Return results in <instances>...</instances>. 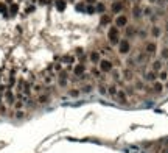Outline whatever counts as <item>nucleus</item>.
I'll return each instance as SVG.
<instances>
[{
  "mask_svg": "<svg viewBox=\"0 0 168 153\" xmlns=\"http://www.w3.org/2000/svg\"><path fill=\"white\" fill-rule=\"evenodd\" d=\"M151 36H153V38H161L162 36V30L159 28L157 25H154L153 28H151Z\"/></svg>",
  "mask_w": 168,
  "mask_h": 153,
  "instance_id": "nucleus-16",
  "label": "nucleus"
},
{
  "mask_svg": "<svg viewBox=\"0 0 168 153\" xmlns=\"http://www.w3.org/2000/svg\"><path fill=\"white\" fill-rule=\"evenodd\" d=\"M100 22H101V25H108V23L112 22V17H111V16H108V14H103Z\"/></svg>",
  "mask_w": 168,
  "mask_h": 153,
  "instance_id": "nucleus-20",
  "label": "nucleus"
},
{
  "mask_svg": "<svg viewBox=\"0 0 168 153\" xmlns=\"http://www.w3.org/2000/svg\"><path fill=\"white\" fill-rule=\"evenodd\" d=\"M108 39H109V42L112 44V45H115V44H118L120 42V28L118 27H109V30H108Z\"/></svg>",
  "mask_w": 168,
  "mask_h": 153,
  "instance_id": "nucleus-1",
  "label": "nucleus"
},
{
  "mask_svg": "<svg viewBox=\"0 0 168 153\" xmlns=\"http://www.w3.org/2000/svg\"><path fill=\"white\" fill-rule=\"evenodd\" d=\"M72 74H73L75 77H81L83 74H86V64H81V63H76L73 69H72Z\"/></svg>",
  "mask_w": 168,
  "mask_h": 153,
  "instance_id": "nucleus-5",
  "label": "nucleus"
},
{
  "mask_svg": "<svg viewBox=\"0 0 168 153\" xmlns=\"http://www.w3.org/2000/svg\"><path fill=\"white\" fill-rule=\"evenodd\" d=\"M165 31L168 33V22H165Z\"/></svg>",
  "mask_w": 168,
  "mask_h": 153,
  "instance_id": "nucleus-29",
  "label": "nucleus"
},
{
  "mask_svg": "<svg viewBox=\"0 0 168 153\" xmlns=\"http://www.w3.org/2000/svg\"><path fill=\"white\" fill-rule=\"evenodd\" d=\"M97 2H98V0H86V3H87V5H95Z\"/></svg>",
  "mask_w": 168,
  "mask_h": 153,
  "instance_id": "nucleus-28",
  "label": "nucleus"
},
{
  "mask_svg": "<svg viewBox=\"0 0 168 153\" xmlns=\"http://www.w3.org/2000/svg\"><path fill=\"white\" fill-rule=\"evenodd\" d=\"M69 2H76V0H69Z\"/></svg>",
  "mask_w": 168,
  "mask_h": 153,
  "instance_id": "nucleus-31",
  "label": "nucleus"
},
{
  "mask_svg": "<svg viewBox=\"0 0 168 153\" xmlns=\"http://www.w3.org/2000/svg\"><path fill=\"white\" fill-rule=\"evenodd\" d=\"M135 33H137V31H135L134 27H128L126 25V36H134Z\"/></svg>",
  "mask_w": 168,
  "mask_h": 153,
  "instance_id": "nucleus-24",
  "label": "nucleus"
},
{
  "mask_svg": "<svg viewBox=\"0 0 168 153\" xmlns=\"http://www.w3.org/2000/svg\"><path fill=\"white\" fill-rule=\"evenodd\" d=\"M109 74H112V78H115V80H118V78H120V70H118V69H115V67L112 69V70L109 72Z\"/></svg>",
  "mask_w": 168,
  "mask_h": 153,
  "instance_id": "nucleus-25",
  "label": "nucleus"
},
{
  "mask_svg": "<svg viewBox=\"0 0 168 153\" xmlns=\"http://www.w3.org/2000/svg\"><path fill=\"white\" fill-rule=\"evenodd\" d=\"M142 14H143V13H142V8H140L137 3H135V5L132 6V16H134L135 19H140V17H142Z\"/></svg>",
  "mask_w": 168,
  "mask_h": 153,
  "instance_id": "nucleus-11",
  "label": "nucleus"
},
{
  "mask_svg": "<svg viewBox=\"0 0 168 153\" xmlns=\"http://www.w3.org/2000/svg\"><path fill=\"white\" fill-rule=\"evenodd\" d=\"M157 2V0H149V3H156Z\"/></svg>",
  "mask_w": 168,
  "mask_h": 153,
  "instance_id": "nucleus-30",
  "label": "nucleus"
},
{
  "mask_svg": "<svg viewBox=\"0 0 168 153\" xmlns=\"http://www.w3.org/2000/svg\"><path fill=\"white\" fill-rule=\"evenodd\" d=\"M92 89H93L92 84H84L79 91H81V94H89V92H92Z\"/></svg>",
  "mask_w": 168,
  "mask_h": 153,
  "instance_id": "nucleus-21",
  "label": "nucleus"
},
{
  "mask_svg": "<svg viewBox=\"0 0 168 153\" xmlns=\"http://www.w3.org/2000/svg\"><path fill=\"white\" fill-rule=\"evenodd\" d=\"M112 2H115V0H112Z\"/></svg>",
  "mask_w": 168,
  "mask_h": 153,
  "instance_id": "nucleus-33",
  "label": "nucleus"
},
{
  "mask_svg": "<svg viewBox=\"0 0 168 153\" xmlns=\"http://www.w3.org/2000/svg\"><path fill=\"white\" fill-rule=\"evenodd\" d=\"M117 94H118L117 84H111V86L108 87V95H109V97H117Z\"/></svg>",
  "mask_w": 168,
  "mask_h": 153,
  "instance_id": "nucleus-12",
  "label": "nucleus"
},
{
  "mask_svg": "<svg viewBox=\"0 0 168 153\" xmlns=\"http://www.w3.org/2000/svg\"><path fill=\"white\" fill-rule=\"evenodd\" d=\"M49 100H50V95L47 94L45 91H44V92H41V95L37 97V102H39V103H47Z\"/></svg>",
  "mask_w": 168,
  "mask_h": 153,
  "instance_id": "nucleus-17",
  "label": "nucleus"
},
{
  "mask_svg": "<svg viewBox=\"0 0 168 153\" xmlns=\"http://www.w3.org/2000/svg\"><path fill=\"white\" fill-rule=\"evenodd\" d=\"M165 3H168V0H165Z\"/></svg>",
  "mask_w": 168,
  "mask_h": 153,
  "instance_id": "nucleus-32",
  "label": "nucleus"
},
{
  "mask_svg": "<svg viewBox=\"0 0 168 153\" xmlns=\"http://www.w3.org/2000/svg\"><path fill=\"white\" fill-rule=\"evenodd\" d=\"M56 10H58V11H64V10H66V6H67V2H66V0H56Z\"/></svg>",
  "mask_w": 168,
  "mask_h": 153,
  "instance_id": "nucleus-15",
  "label": "nucleus"
},
{
  "mask_svg": "<svg viewBox=\"0 0 168 153\" xmlns=\"http://www.w3.org/2000/svg\"><path fill=\"white\" fill-rule=\"evenodd\" d=\"M145 52H146V55H154L157 52V44L154 41L145 42Z\"/></svg>",
  "mask_w": 168,
  "mask_h": 153,
  "instance_id": "nucleus-8",
  "label": "nucleus"
},
{
  "mask_svg": "<svg viewBox=\"0 0 168 153\" xmlns=\"http://www.w3.org/2000/svg\"><path fill=\"white\" fill-rule=\"evenodd\" d=\"M142 13L145 14V16H148V17H151V16H153V8H149V6H145L142 10Z\"/></svg>",
  "mask_w": 168,
  "mask_h": 153,
  "instance_id": "nucleus-23",
  "label": "nucleus"
},
{
  "mask_svg": "<svg viewBox=\"0 0 168 153\" xmlns=\"http://www.w3.org/2000/svg\"><path fill=\"white\" fill-rule=\"evenodd\" d=\"M117 45H118V52L122 55H126V53L131 52V42L128 41V39H120V42Z\"/></svg>",
  "mask_w": 168,
  "mask_h": 153,
  "instance_id": "nucleus-3",
  "label": "nucleus"
},
{
  "mask_svg": "<svg viewBox=\"0 0 168 153\" xmlns=\"http://www.w3.org/2000/svg\"><path fill=\"white\" fill-rule=\"evenodd\" d=\"M100 60H101V53H100V50H92V52L89 53V61L93 64V66H98Z\"/></svg>",
  "mask_w": 168,
  "mask_h": 153,
  "instance_id": "nucleus-6",
  "label": "nucleus"
},
{
  "mask_svg": "<svg viewBox=\"0 0 168 153\" xmlns=\"http://www.w3.org/2000/svg\"><path fill=\"white\" fill-rule=\"evenodd\" d=\"M106 11V5L103 2H97L95 3V13H105Z\"/></svg>",
  "mask_w": 168,
  "mask_h": 153,
  "instance_id": "nucleus-18",
  "label": "nucleus"
},
{
  "mask_svg": "<svg viewBox=\"0 0 168 153\" xmlns=\"http://www.w3.org/2000/svg\"><path fill=\"white\" fill-rule=\"evenodd\" d=\"M117 99L122 102V103H125V102H128V97H126V92L125 91H120L118 89V94H117Z\"/></svg>",
  "mask_w": 168,
  "mask_h": 153,
  "instance_id": "nucleus-19",
  "label": "nucleus"
},
{
  "mask_svg": "<svg viewBox=\"0 0 168 153\" xmlns=\"http://www.w3.org/2000/svg\"><path fill=\"white\" fill-rule=\"evenodd\" d=\"M69 95H70V97H73V99H78L79 95H81V91H79V89H70Z\"/></svg>",
  "mask_w": 168,
  "mask_h": 153,
  "instance_id": "nucleus-22",
  "label": "nucleus"
},
{
  "mask_svg": "<svg viewBox=\"0 0 168 153\" xmlns=\"http://www.w3.org/2000/svg\"><path fill=\"white\" fill-rule=\"evenodd\" d=\"M0 14L3 17H10V13H8V5L5 2H0Z\"/></svg>",
  "mask_w": 168,
  "mask_h": 153,
  "instance_id": "nucleus-14",
  "label": "nucleus"
},
{
  "mask_svg": "<svg viewBox=\"0 0 168 153\" xmlns=\"http://www.w3.org/2000/svg\"><path fill=\"white\" fill-rule=\"evenodd\" d=\"M123 2L122 0H115V2H112V5H111V11L114 13V14H120L122 13V10H123Z\"/></svg>",
  "mask_w": 168,
  "mask_h": 153,
  "instance_id": "nucleus-7",
  "label": "nucleus"
},
{
  "mask_svg": "<svg viewBox=\"0 0 168 153\" xmlns=\"http://www.w3.org/2000/svg\"><path fill=\"white\" fill-rule=\"evenodd\" d=\"M128 25V16L125 14H118L117 17H115V27H126Z\"/></svg>",
  "mask_w": 168,
  "mask_h": 153,
  "instance_id": "nucleus-9",
  "label": "nucleus"
},
{
  "mask_svg": "<svg viewBox=\"0 0 168 153\" xmlns=\"http://www.w3.org/2000/svg\"><path fill=\"white\" fill-rule=\"evenodd\" d=\"M86 13L87 14H93L95 13V5H86Z\"/></svg>",
  "mask_w": 168,
  "mask_h": 153,
  "instance_id": "nucleus-26",
  "label": "nucleus"
},
{
  "mask_svg": "<svg viewBox=\"0 0 168 153\" xmlns=\"http://www.w3.org/2000/svg\"><path fill=\"white\" fill-rule=\"evenodd\" d=\"M3 100H5V103H6V105L13 106L14 102H16V92H14L13 89H6V91L3 92Z\"/></svg>",
  "mask_w": 168,
  "mask_h": 153,
  "instance_id": "nucleus-4",
  "label": "nucleus"
},
{
  "mask_svg": "<svg viewBox=\"0 0 168 153\" xmlns=\"http://www.w3.org/2000/svg\"><path fill=\"white\" fill-rule=\"evenodd\" d=\"M8 13H10V17H14L16 14L19 13V3H11L10 6H8Z\"/></svg>",
  "mask_w": 168,
  "mask_h": 153,
  "instance_id": "nucleus-10",
  "label": "nucleus"
},
{
  "mask_svg": "<svg viewBox=\"0 0 168 153\" xmlns=\"http://www.w3.org/2000/svg\"><path fill=\"white\" fill-rule=\"evenodd\" d=\"M114 67H115L114 61L109 60V58H101L100 63H98V69L103 72V74H108V72H111Z\"/></svg>",
  "mask_w": 168,
  "mask_h": 153,
  "instance_id": "nucleus-2",
  "label": "nucleus"
},
{
  "mask_svg": "<svg viewBox=\"0 0 168 153\" xmlns=\"http://www.w3.org/2000/svg\"><path fill=\"white\" fill-rule=\"evenodd\" d=\"M90 75L95 78V80H98V78H101V75H103V72L98 69V67H95V66H92V69H90Z\"/></svg>",
  "mask_w": 168,
  "mask_h": 153,
  "instance_id": "nucleus-13",
  "label": "nucleus"
},
{
  "mask_svg": "<svg viewBox=\"0 0 168 153\" xmlns=\"http://www.w3.org/2000/svg\"><path fill=\"white\" fill-rule=\"evenodd\" d=\"M86 5H87V3H78V5H76V10L84 13V11H86Z\"/></svg>",
  "mask_w": 168,
  "mask_h": 153,
  "instance_id": "nucleus-27",
  "label": "nucleus"
}]
</instances>
